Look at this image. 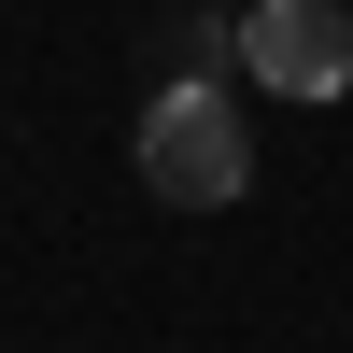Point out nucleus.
I'll return each mask as SVG.
<instances>
[{
    "label": "nucleus",
    "mask_w": 353,
    "mask_h": 353,
    "mask_svg": "<svg viewBox=\"0 0 353 353\" xmlns=\"http://www.w3.org/2000/svg\"><path fill=\"white\" fill-rule=\"evenodd\" d=\"M141 184H156L170 212H226V198L254 184L241 99H226V85H156V113H141Z\"/></svg>",
    "instance_id": "1"
},
{
    "label": "nucleus",
    "mask_w": 353,
    "mask_h": 353,
    "mask_svg": "<svg viewBox=\"0 0 353 353\" xmlns=\"http://www.w3.org/2000/svg\"><path fill=\"white\" fill-rule=\"evenodd\" d=\"M241 71L269 99H339L353 85V14L339 0H254L241 14Z\"/></svg>",
    "instance_id": "2"
}]
</instances>
